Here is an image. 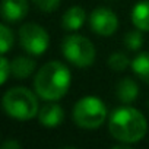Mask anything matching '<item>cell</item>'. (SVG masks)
<instances>
[{"label": "cell", "mask_w": 149, "mask_h": 149, "mask_svg": "<svg viewBox=\"0 0 149 149\" xmlns=\"http://www.w3.org/2000/svg\"><path fill=\"white\" fill-rule=\"evenodd\" d=\"M72 81L70 70L60 61L44 64L35 76L34 86L37 94L45 101L60 100L69 89Z\"/></svg>", "instance_id": "6da1fadb"}, {"label": "cell", "mask_w": 149, "mask_h": 149, "mask_svg": "<svg viewBox=\"0 0 149 149\" xmlns=\"http://www.w3.org/2000/svg\"><path fill=\"white\" fill-rule=\"evenodd\" d=\"M108 127L114 139L124 143H136L145 137L148 123L143 114L136 108L121 107L111 114Z\"/></svg>", "instance_id": "7a4b0ae2"}, {"label": "cell", "mask_w": 149, "mask_h": 149, "mask_svg": "<svg viewBox=\"0 0 149 149\" xmlns=\"http://www.w3.org/2000/svg\"><path fill=\"white\" fill-rule=\"evenodd\" d=\"M3 108L16 120H31L38 114V101L28 88H12L3 95Z\"/></svg>", "instance_id": "3957f363"}, {"label": "cell", "mask_w": 149, "mask_h": 149, "mask_svg": "<svg viewBox=\"0 0 149 149\" xmlns=\"http://www.w3.org/2000/svg\"><path fill=\"white\" fill-rule=\"evenodd\" d=\"M107 118V107L97 97H85L73 108V120L82 129H98Z\"/></svg>", "instance_id": "277c9868"}, {"label": "cell", "mask_w": 149, "mask_h": 149, "mask_svg": "<svg viewBox=\"0 0 149 149\" xmlns=\"http://www.w3.org/2000/svg\"><path fill=\"white\" fill-rule=\"evenodd\" d=\"M61 50L66 60L76 67H89L95 60V47L92 42L78 34L67 35L63 41Z\"/></svg>", "instance_id": "5b68a950"}, {"label": "cell", "mask_w": 149, "mask_h": 149, "mask_svg": "<svg viewBox=\"0 0 149 149\" xmlns=\"http://www.w3.org/2000/svg\"><path fill=\"white\" fill-rule=\"evenodd\" d=\"M19 42L26 53L32 56H41L48 48V34L37 24H25L19 29Z\"/></svg>", "instance_id": "8992f818"}, {"label": "cell", "mask_w": 149, "mask_h": 149, "mask_svg": "<svg viewBox=\"0 0 149 149\" xmlns=\"http://www.w3.org/2000/svg\"><path fill=\"white\" fill-rule=\"evenodd\" d=\"M91 29L102 37H110L118 28V19L116 13L107 8H97L89 16Z\"/></svg>", "instance_id": "52a82bcc"}, {"label": "cell", "mask_w": 149, "mask_h": 149, "mask_svg": "<svg viewBox=\"0 0 149 149\" xmlns=\"http://www.w3.org/2000/svg\"><path fill=\"white\" fill-rule=\"evenodd\" d=\"M28 13L26 0H2V16L8 22H18Z\"/></svg>", "instance_id": "ba28073f"}, {"label": "cell", "mask_w": 149, "mask_h": 149, "mask_svg": "<svg viewBox=\"0 0 149 149\" xmlns=\"http://www.w3.org/2000/svg\"><path fill=\"white\" fill-rule=\"evenodd\" d=\"M38 118H40V123L44 127L53 129V127H57L63 121L64 113H63V108L58 104L47 102L41 107V110L38 113Z\"/></svg>", "instance_id": "9c48e42d"}, {"label": "cell", "mask_w": 149, "mask_h": 149, "mask_svg": "<svg viewBox=\"0 0 149 149\" xmlns=\"http://www.w3.org/2000/svg\"><path fill=\"white\" fill-rule=\"evenodd\" d=\"M116 95H117V98H118L121 102H124V104L133 102V101L137 98V95H139L137 84H136L133 79H130V78L121 79V81L117 84V86H116Z\"/></svg>", "instance_id": "30bf717a"}, {"label": "cell", "mask_w": 149, "mask_h": 149, "mask_svg": "<svg viewBox=\"0 0 149 149\" xmlns=\"http://www.w3.org/2000/svg\"><path fill=\"white\" fill-rule=\"evenodd\" d=\"M85 19H86L85 10L79 6H73V8L67 9L66 13L63 15L61 24H63L64 29H67V31H78L85 24Z\"/></svg>", "instance_id": "8fae6325"}, {"label": "cell", "mask_w": 149, "mask_h": 149, "mask_svg": "<svg viewBox=\"0 0 149 149\" xmlns=\"http://www.w3.org/2000/svg\"><path fill=\"white\" fill-rule=\"evenodd\" d=\"M10 69L12 74L16 79H26L28 76H31L35 69V60L26 56H19L10 63Z\"/></svg>", "instance_id": "7c38bea8"}, {"label": "cell", "mask_w": 149, "mask_h": 149, "mask_svg": "<svg viewBox=\"0 0 149 149\" xmlns=\"http://www.w3.org/2000/svg\"><path fill=\"white\" fill-rule=\"evenodd\" d=\"M132 22L140 31H149V0L139 2L132 10Z\"/></svg>", "instance_id": "4fadbf2b"}, {"label": "cell", "mask_w": 149, "mask_h": 149, "mask_svg": "<svg viewBox=\"0 0 149 149\" xmlns=\"http://www.w3.org/2000/svg\"><path fill=\"white\" fill-rule=\"evenodd\" d=\"M132 69L145 84H149V53H140L136 56L132 61Z\"/></svg>", "instance_id": "5bb4252c"}, {"label": "cell", "mask_w": 149, "mask_h": 149, "mask_svg": "<svg viewBox=\"0 0 149 149\" xmlns=\"http://www.w3.org/2000/svg\"><path fill=\"white\" fill-rule=\"evenodd\" d=\"M129 58L124 53H113L108 58V66L116 70V72H121V70H126L127 66H129Z\"/></svg>", "instance_id": "9a60e30c"}, {"label": "cell", "mask_w": 149, "mask_h": 149, "mask_svg": "<svg viewBox=\"0 0 149 149\" xmlns=\"http://www.w3.org/2000/svg\"><path fill=\"white\" fill-rule=\"evenodd\" d=\"M124 44H126V47H127L129 50H133V51L139 50V48L143 45V37H142V34H140V29L127 32V34L124 35Z\"/></svg>", "instance_id": "2e32d148"}, {"label": "cell", "mask_w": 149, "mask_h": 149, "mask_svg": "<svg viewBox=\"0 0 149 149\" xmlns=\"http://www.w3.org/2000/svg\"><path fill=\"white\" fill-rule=\"evenodd\" d=\"M12 45H13V34L6 25H2L0 26V50L5 54L9 51Z\"/></svg>", "instance_id": "e0dca14e"}, {"label": "cell", "mask_w": 149, "mask_h": 149, "mask_svg": "<svg viewBox=\"0 0 149 149\" xmlns=\"http://www.w3.org/2000/svg\"><path fill=\"white\" fill-rule=\"evenodd\" d=\"M32 2L42 12H54L60 5V0H32Z\"/></svg>", "instance_id": "ac0fdd59"}, {"label": "cell", "mask_w": 149, "mask_h": 149, "mask_svg": "<svg viewBox=\"0 0 149 149\" xmlns=\"http://www.w3.org/2000/svg\"><path fill=\"white\" fill-rule=\"evenodd\" d=\"M0 70H2V76H0V84H5L8 81V76H9V73H12V69H10V64L8 61L6 57H2V61H0Z\"/></svg>", "instance_id": "d6986e66"}, {"label": "cell", "mask_w": 149, "mask_h": 149, "mask_svg": "<svg viewBox=\"0 0 149 149\" xmlns=\"http://www.w3.org/2000/svg\"><path fill=\"white\" fill-rule=\"evenodd\" d=\"M10 148L19 149V148H21V145H19L18 142H15V140H8V142H5V143H3V146H2V149H10Z\"/></svg>", "instance_id": "ffe728a7"}]
</instances>
